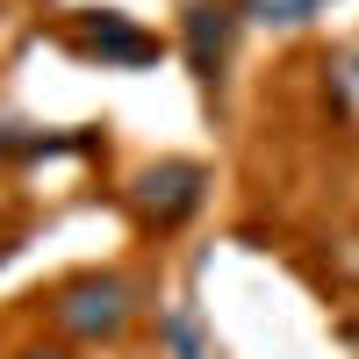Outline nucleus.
Segmentation results:
<instances>
[{
	"mask_svg": "<svg viewBox=\"0 0 359 359\" xmlns=\"http://www.w3.org/2000/svg\"><path fill=\"white\" fill-rule=\"evenodd\" d=\"M123 194H130V208H137V223L165 237V230H180V223L208 201V172H201L194 158H158V165H137Z\"/></svg>",
	"mask_w": 359,
	"mask_h": 359,
	"instance_id": "f03ea898",
	"label": "nucleus"
},
{
	"mask_svg": "<svg viewBox=\"0 0 359 359\" xmlns=\"http://www.w3.org/2000/svg\"><path fill=\"white\" fill-rule=\"evenodd\" d=\"M245 8H230V0H180V50H187V72L208 101H216L223 86V57H230V29Z\"/></svg>",
	"mask_w": 359,
	"mask_h": 359,
	"instance_id": "7ed1b4c3",
	"label": "nucleus"
},
{
	"mask_svg": "<svg viewBox=\"0 0 359 359\" xmlns=\"http://www.w3.org/2000/svg\"><path fill=\"white\" fill-rule=\"evenodd\" d=\"M72 50L101 57V65H144V57H158V43L144 36V29H137L130 15H115V8L79 15V29H72Z\"/></svg>",
	"mask_w": 359,
	"mask_h": 359,
	"instance_id": "20e7f679",
	"label": "nucleus"
},
{
	"mask_svg": "<svg viewBox=\"0 0 359 359\" xmlns=\"http://www.w3.org/2000/svg\"><path fill=\"white\" fill-rule=\"evenodd\" d=\"M15 359H72V345H22Z\"/></svg>",
	"mask_w": 359,
	"mask_h": 359,
	"instance_id": "6e6552de",
	"label": "nucleus"
},
{
	"mask_svg": "<svg viewBox=\"0 0 359 359\" xmlns=\"http://www.w3.org/2000/svg\"><path fill=\"white\" fill-rule=\"evenodd\" d=\"M29 151H50V137H22V130L0 123V158H29Z\"/></svg>",
	"mask_w": 359,
	"mask_h": 359,
	"instance_id": "0eeeda50",
	"label": "nucleus"
},
{
	"mask_svg": "<svg viewBox=\"0 0 359 359\" xmlns=\"http://www.w3.org/2000/svg\"><path fill=\"white\" fill-rule=\"evenodd\" d=\"M323 101H331V115L359 137V43H338L323 57Z\"/></svg>",
	"mask_w": 359,
	"mask_h": 359,
	"instance_id": "39448f33",
	"label": "nucleus"
},
{
	"mask_svg": "<svg viewBox=\"0 0 359 359\" xmlns=\"http://www.w3.org/2000/svg\"><path fill=\"white\" fill-rule=\"evenodd\" d=\"M15 252H22V245H15V230H0V266H8Z\"/></svg>",
	"mask_w": 359,
	"mask_h": 359,
	"instance_id": "9d476101",
	"label": "nucleus"
},
{
	"mask_svg": "<svg viewBox=\"0 0 359 359\" xmlns=\"http://www.w3.org/2000/svg\"><path fill=\"white\" fill-rule=\"evenodd\" d=\"M165 345H172V359H208V345H201V323H194V309H165Z\"/></svg>",
	"mask_w": 359,
	"mask_h": 359,
	"instance_id": "423d86ee",
	"label": "nucleus"
},
{
	"mask_svg": "<svg viewBox=\"0 0 359 359\" xmlns=\"http://www.w3.org/2000/svg\"><path fill=\"white\" fill-rule=\"evenodd\" d=\"M345 345H352V352H359V316H352V323H345Z\"/></svg>",
	"mask_w": 359,
	"mask_h": 359,
	"instance_id": "9b49d317",
	"label": "nucleus"
},
{
	"mask_svg": "<svg viewBox=\"0 0 359 359\" xmlns=\"http://www.w3.org/2000/svg\"><path fill=\"white\" fill-rule=\"evenodd\" d=\"M338 266H345V280H359V237H345V252H338Z\"/></svg>",
	"mask_w": 359,
	"mask_h": 359,
	"instance_id": "1a4fd4ad",
	"label": "nucleus"
},
{
	"mask_svg": "<svg viewBox=\"0 0 359 359\" xmlns=\"http://www.w3.org/2000/svg\"><path fill=\"white\" fill-rule=\"evenodd\" d=\"M130 316H137V287L123 273H72V280H57L50 287V323H57V338H72V345H115L130 331Z\"/></svg>",
	"mask_w": 359,
	"mask_h": 359,
	"instance_id": "f257e3e1",
	"label": "nucleus"
}]
</instances>
